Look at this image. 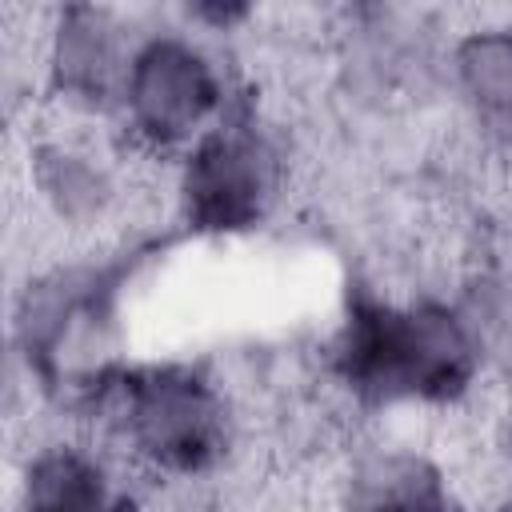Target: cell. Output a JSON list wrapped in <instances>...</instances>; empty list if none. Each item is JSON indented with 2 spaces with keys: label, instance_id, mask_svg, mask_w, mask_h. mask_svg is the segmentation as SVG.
<instances>
[{
  "label": "cell",
  "instance_id": "3957f363",
  "mask_svg": "<svg viewBox=\"0 0 512 512\" xmlns=\"http://www.w3.org/2000/svg\"><path fill=\"white\" fill-rule=\"evenodd\" d=\"M128 448L156 472L204 476L232 448V412L220 384L184 360L124 368L108 392Z\"/></svg>",
  "mask_w": 512,
  "mask_h": 512
},
{
  "label": "cell",
  "instance_id": "8992f818",
  "mask_svg": "<svg viewBox=\"0 0 512 512\" xmlns=\"http://www.w3.org/2000/svg\"><path fill=\"white\" fill-rule=\"evenodd\" d=\"M132 48L136 44H128L112 8L68 4L56 16L48 40V84L64 104L80 112L120 108Z\"/></svg>",
  "mask_w": 512,
  "mask_h": 512
},
{
  "label": "cell",
  "instance_id": "ba28073f",
  "mask_svg": "<svg viewBox=\"0 0 512 512\" xmlns=\"http://www.w3.org/2000/svg\"><path fill=\"white\" fill-rule=\"evenodd\" d=\"M104 460L80 444L40 448L20 476V512H120Z\"/></svg>",
  "mask_w": 512,
  "mask_h": 512
},
{
  "label": "cell",
  "instance_id": "8fae6325",
  "mask_svg": "<svg viewBox=\"0 0 512 512\" xmlns=\"http://www.w3.org/2000/svg\"><path fill=\"white\" fill-rule=\"evenodd\" d=\"M120 512H140V508H136L132 500H124V504H120Z\"/></svg>",
  "mask_w": 512,
  "mask_h": 512
},
{
  "label": "cell",
  "instance_id": "277c9868",
  "mask_svg": "<svg viewBox=\"0 0 512 512\" xmlns=\"http://www.w3.org/2000/svg\"><path fill=\"white\" fill-rule=\"evenodd\" d=\"M284 160L248 100H228L220 120L180 160V220L196 236H240L264 224L280 196Z\"/></svg>",
  "mask_w": 512,
  "mask_h": 512
},
{
  "label": "cell",
  "instance_id": "5b68a950",
  "mask_svg": "<svg viewBox=\"0 0 512 512\" xmlns=\"http://www.w3.org/2000/svg\"><path fill=\"white\" fill-rule=\"evenodd\" d=\"M228 108L224 76L208 48L184 32H148L136 40L120 112L152 152L192 148Z\"/></svg>",
  "mask_w": 512,
  "mask_h": 512
},
{
  "label": "cell",
  "instance_id": "9c48e42d",
  "mask_svg": "<svg viewBox=\"0 0 512 512\" xmlns=\"http://www.w3.org/2000/svg\"><path fill=\"white\" fill-rule=\"evenodd\" d=\"M452 72L480 132L512 152V28L468 32L452 52Z\"/></svg>",
  "mask_w": 512,
  "mask_h": 512
},
{
  "label": "cell",
  "instance_id": "6da1fadb",
  "mask_svg": "<svg viewBox=\"0 0 512 512\" xmlns=\"http://www.w3.org/2000/svg\"><path fill=\"white\" fill-rule=\"evenodd\" d=\"M480 360L484 340L468 312L440 300L392 304L356 292L332 336V372L368 408L452 404L472 388Z\"/></svg>",
  "mask_w": 512,
  "mask_h": 512
},
{
  "label": "cell",
  "instance_id": "30bf717a",
  "mask_svg": "<svg viewBox=\"0 0 512 512\" xmlns=\"http://www.w3.org/2000/svg\"><path fill=\"white\" fill-rule=\"evenodd\" d=\"M32 184L40 200L64 224H92L108 212L116 180L100 156L68 140H44L32 148Z\"/></svg>",
  "mask_w": 512,
  "mask_h": 512
},
{
  "label": "cell",
  "instance_id": "7c38bea8",
  "mask_svg": "<svg viewBox=\"0 0 512 512\" xmlns=\"http://www.w3.org/2000/svg\"><path fill=\"white\" fill-rule=\"evenodd\" d=\"M504 512H512V496H508V500H504Z\"/></svg>",
  "mask_w": 512,
  "mask_h": 512
},
{
  "label": "cell",
  "instance_id": "7a4b0ae2",
  "mask_svg": "<svg viewBox=\"0 0 512 512\" xmlns=\"http://www.w3.org/2000/svg\"><path fill=\"white\" fill-rule=\"evenodd\" d=\"M144 252L104 264H72L24 288L16 308V348L28 376L48 396L104 404L116 376L120 296Z\"/></svg>",
  "mask_w": 512,
  "mask_h": 512
},
{
  "label": "cell",
  "instance_id": "52a82bcc",
  "mask_svg": "<svg viewBox=\"0 0 512 512\" xmlns=\"http://www.w3.org/2000/svg\"><path fill=\"white\" fill-rule=\"evenodd\" d=\"M340 512H468L444 472L404 448L364 456L340 496Z\"/></svg>",
  "mask_w": 512,
  "mask_h": 512
}]
</instances>
